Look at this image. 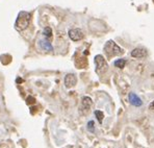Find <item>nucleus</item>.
<instances>
[{
    "label": "nucleus",
    "mask_w": 154,
    "mask_h": 148,
    "mask_svg": "<svg viewBox=\"0 0 154 148\" xmlns=\"http://www.w3.org/2000/svg\"><path fill=\"white\" fill-rule=\"evenodd\" d=\"M92 106V99L90 97H83L82 98V109L89 112L90 108Z\"/></svg>",
    "instance_id": "obj_8"
},
{
    "label": "nucleus",
    "mask_w": 154,
    "mask_h": 148,
    "mask_svg": "<svg viewBox=\"0 0 154 148\" xmlns=\"http://www.w3.org/2000/svg\"><path fill=\"white\" fill-rule=\"evenodd\" d=\"M95 116H96V118L98 119V121L100 122V123H102V120L104 118V115H103L102 112H101V111H96V112H95Z\"/></svg>",
    "instance_id": "obj_11"
},
{
    "label": "nucleus",
    "mask_w": 154,
    "mask_h": 148,
    "mask_svg": "<svg viewBox=\"0 0 154 148\" xmlns=\"http://www.w3.org/2000/svg\"><path fill=\"white\" fill-rule=\"evenodd\" d=\"M95 64H96V71H97V73H99V74L105 72L108 68L107 64H106L105 60L103 58L102 55L95 56Z\"/></svg>",
    "instance_id": "obj_3"
},
{
    "label": "nucleus",
    "mask_w": 154,
    "mask_h": 148,
    "mask_svg": "<svg viewBox=\"0 0 154 148\" xmlns=\"http://www.w3.org/2000/svg\"><path fill=\"white\" fill-rule=\"evenodd\" d=\"M125 64H126L125 60H117L115 62V66L118 68H124L125 67Z\"/></svg>",
    "instance_id": "obj_10"
},
{
    "label": "nucleus",
    "mask_w": 154,
    "mask_h": 148,
    "mask_svg": "<svg viewBox=\"0 0 154 148\" xmlns=\"http://www.w3.org/2000/svg\"><path fill=\"white\" fill-rule=\"evenodd\" d=\"M104 52L106 53V55L108 58H112V56H116V55H120L124 52V50L119 47L117 44L114 42V41H107L106 44L104 45Z\"/></svg>",
    "instance_id": "obj_1"
},
{
    "label": "nucleus",
    "mask_w": 154,
    "mask_h": 148,
    "mask_svg": "<svg viewBox=\"0 0 154 148\" xmlns=\"http://www.w3.org/2000/svg\"><path fill=\"white\" fill-rule=\"evenodd\" d=\"M149 108H150V110H154V101L151 102L150 105H149Z\"/></svg>",
    "instance_id": "obj_15"
},
{
    "label": "nucleus",
    "mask_w": 154,
    "mask_h": 148,
    "mask_svg": "<svg viewBox=\"0 0 154 148\" xmlns=\"http://www.w3.org/2000/svg\"><path fill=\"white\" fill-rule=\"evenodd\" d=\"M129 102L134 106H141L143 104L141 98H139L134 93H130L129 94Z\"/></svg>",
    "instance_id": "obj_6"
},
{
    "label": "nucleus",
    "mask_w": 154,
    "mask_h": 148,
    "mask_svg": "<svg viewBox=\"0 0 154 148\" xmlns=\"http://www.w3.org/2000/svg\"><path fill=\"white\" fill-rule=\"evenodd\" d=\"M30 21V15L27 12H21L19 13L17 18V21H16V27H17L19 30L22 29H25L29 24Z\"/></svg>",
    "instance_id": "obj_2"
},
{
    "label": "nucleus",
    "mask_w": 154,
    "mask_h": 148,
    "mask_svg": "<svg viewBox=\"0 0 154 148\" xmlns=\"http://www.w3.org/2000/svg\"><path fill=\"white\" fill-rule=\"evenodd\" d=\"M77 83V78L74 74H68L65 77V85L67 88H72L76 85Z\"/></svg>",
    "instance_id": "obj_5"
},
{
    "label": "nucleus",
    "mask_w": 154,
    "mask_h": 148,
    "mask_svg": "<svg viewBox=\"0 0 154 148\" xmlns=\"http://www.w3.org/2000/svg\"><path fill=\"white\" fill-rule=\"evenodd\" d=\"M44 35L47 39H50L52 37V30L50 27H46V28L44 29Z\"/></svg>",
    "instance_id": "obj_12"
},
{
    "label": "nucleus",
    "mask_w": 154,
    "mask_h": 148,
    "mask_svg": "<svg viewBox=\"0 0 154 148\" xmlns=\"http://www.w3.org/2000/svg\"><path fill=\"white\" fill-rule=\"evenodd\" d=\"M146 54H147L146 50L143 49V48H135L134 50H132V52H131V55H132L133 58H144Z\"/></svg>",
    "instance_id": "obj_7"
},
{
    "label": "nucleus",
    "mask_w": 154,
    "mask_h": 148,
    "mask_svg": "<svg viewBox=\"0 0 154 148\" xmlns=\"http://www.w3.org/2000/svg\"><path fill=\"white\" fill-rule=\"evenodd\" d=\"M88 131H91V133H94L95 128H94V121H90L88 123Z\"/></svg>",
    "instance_id": "obj_13"
},
{
    "label": "nucleus",
    "mask_w": 154,
    "mask_h": 148,
    "mask_svg": "<svg viewBox=\"0 0 154 148\" xmlns=\"http://www.w3.org/2000/svg\"><path fill=\"white\" fill-rule=\"evenodd\" d=\"M32 102H35V99L32 97H28L27 98V103H32Z\"/></svg>",
    "instance_id": "obj_14"
},
{
    "label": "nucleus",
    "mask_w": 154,
    "mask_h": 148,
    "mask_svg": "<svg viewBox=\"0 0 154 148\" xmlns=\"http://www.w3.org/2000/svg\"><path fill=\"white\" fill-rule=\"evenodd\" d=\"M40 46L42 47V49L46 50V51H52V46L51 44L46 40L40 41Z\"/></svg>",
    "instance_id": "obj_9"
},
{
    "label": "nucleus",
    "mask_w": 154,
    "mask_h": 148,
    "mask_svg": "<svg viewBox=\"0 0 154 148\" xmlns=\"http://www.w3.org/2000/svg\"><path fill=\"white\" fill-rule=\"evenodd\" d=\"M69 37L72 41H79L83 38V33H82V31L78 28L70 29L69 30Z\"/></svg>",
    "instance_id": "obj_4"
}]
</instances>
